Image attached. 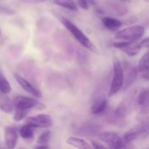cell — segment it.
Masks as SVG:
<instances>
[{
	"label": "cell",
	"instance_id": "cell-1",
	"mask_svg": "<svg viewBox=\"0 0 149 149\" xmlns=\"http://www.w3.org/2000/svg\"><path fill=\"white\" fill-rule=\"evenodd\" d=\"M60 20H61L62 24L65 26V29L71 33V34L74 36V39H77V41L80 45H81L84 48L87 49L89 51L95 54V55L99 54L98 50H97L95 45L75 24H74L68 19L64 17H61Z\"/></svg>",
	"mask_w": 149,
	"mask_h": 149
},
{
	"label": "cell",
	"instance_id": "cell-2",
	"mask_svg": "<svg viewBox=\"0 0 149 149\" xmlns=\"http://www.w3.org/2000/svg\"><path fill=\"white\" fill-rule=\"evenodd\" d=\"M125 84V70L121 61L116 57L113 58V78L108 96L112 97L119 93Z\"/></svg>",
	"mask_w": 149,
	"mask_h": 149
},
{
	"label": "cell",
	"instance_id": "cell-3",
	"mask_svg": "<svg viewBox=\"0 0 149 149\" xmlns=\"http://www.w3.org/2000/svg\"><path fill=\"white\" fill-rule=\"evenodd\" d=\"M140 123L128 130L123 136L125 144H129L139 138H144L149 135V118L146 116L139 117Z\"/></svg>",
	"mask_w": 149,
	"mask_h": 149
},
{
	"label": "cell",
	"instance_id": "cell-4",
	"mask_svg": "<svg viewBox=\"0 0 149 149\" xmlns=\"http://www.w3.org/2000/svg\"><path fill=\"white\" fill-rule=\"evenodd\" d=\"M145 33V28L142 26H132L119 31L115 38L123 42H135L142 38Z\"/></svg>",
	"mask_w": 149,
	"mask_h": 149
},
{
	"label": "cell",
	"instance_id": "cell-5",
	"mask_svg": "<svg viewBox=\"0 0 149 149\" xmlns=\"http://www.w3.org/2000/svg\"><path fill=\"white\" fill-rule=\"evenodd\" d=\"M137 92H133L128 95L124 100L119 103V106L115 109L113 114L120 119H125L127 116L134 109L137 104ZM138 105V104H137Z\"/></svg>",
	"mask_w": 149,
	"mask_h": 149
},
{
	"label": "cell",
	"instance_id": "cell-6",
	"mask_svg": "<svg viewBox=\"0 0 149 149\" xmlns=\"http://www.w3.org/2000/svg\"><path fill=\"white\" fill-rule=\"evenodd\" d=\"M14 107L15 109H23V110H29L31 109H36L38 110H43L46 109V106L42 103L39 102L36 98L26 96L18 95L16 96L13 101Z\"/></svg>",
	"mask_w": 149,
	"mask_h": 149
},
{
	"label": "cell",
	"instance_id": "cell-7",
	"mask_svg": "<svg viewBox=\"0 0 149 149\" xmlns=\"http://www.w3.org/2000/svg\"><path fill=\"white\" fill-rule=\"evenodd\" d=\"M97 138L107 144L111 149H126L123 138L114 132H99Z\"/></svg>",
	"mask_w": 149,
	"mask_h": 149
},
{
	"label": "cell",
	"instance_id": "cell-8",
	"mask_svg": "<svg viewBox=\"0 0 149 149\" xmlns=\"http://www.w3.org/2000/svg\"><path fill=\"white\" fill-rule=\"evenodd\" d=\"M26 124L35 128H48L52 126V119L48 114L41 113L36 116H29L26 119Z\"/></svg>",
	"mask_w": 149,
	"mask_h": 149
},
{
	"label": "cell",
	"instance_id": "cell-9",
	"mask_svg": "<svg viewBox=\"0 0 149 149\" xmlns=\"http://www.w3.org/2000/svg\"><path fill=\"white\" fill-rule=\"evenodd\" d=\"M113 47L122 50L130 57L136 56L139 54L141 49V47L140 46L139 44H136L135 42L119 41L118 42H114L113 44Z\"/></svg>",
	"mask_w": 149,
	"mask_h": 149
},
{
	"label": "cell",
	"instance_id": "cell-10",
	"mask_svg": "<svg viewBox=\"0 0 149 149\" xmlns=\"http://www.w3.org/2000/svg\"><path fill=\"white\" fill-rule=\"evenodd\" d=\"M14 77L17 82L20 84V87H22L23 90H24L29 94L31 95L33 97H36V98H42V93L39 90H38L36 87H35L30 81H28L24 77H21L18 74H14Z\"/></svg>",
	"mask_w": 149,
	"mask_h": 149
},
{
	"label": "cell",
	"instance_id": "cell-11",
	"mask_svg": "<svg viewBox=\"0 0 149 149\" xmlns=\"http://www.w3.org/2000/svg\"><path fill=\"white\" fill-rule=\"evenodd\" d=\"M4 141L7 149H15L18 139L17 130L15 127L8 126L4 128Z\"/></svg>",
	"mask_w": 149,
	"mask_h": 149
},
{
	"label": "cell",
	"instance_id": "cell-12",
	"mask_svg": "<svg viewBox=\"0 0 149 149\" xmlns=\"http://www.w3.org/2000/svg\"><path fill=\"white\" fill-rule=\"evenodd\" d=\"M106 7L115 15L122 16L127 13V8L119 0H106Z\"/></svg>",
	"mask_w": 149,
	"mask_h": 149
},
{
	"label": "cell",
	"instance_id": "cell-13",
	"mask_svg": "<svg viewBox=\"0 0 149 149\" xmlns=\"http://www.w3.org/2000/svg\"><path fill=\"white\" fill-rule=\"evenodd\" d=\"M127 72L125 73V84H124L123 90H126L132 86L135 80L136 79L138 74V67H135L134 65H128L126 67Z\"/></svg>",
	"mask_w": 149,
	"mask_h": 149
},
{
	"label": "cell",
	"instance_id": "cell-14",
	"mask_svg": "<svg viewBox=\"0 0 149 149\" xmlns=\"http://www.w3.org/2000/svg\"><path fill=\"white\" fill-rule=\"evenodd\" d=\"M108 101L104 97H100L95 100L91 106V113L94 115H100L104 113L107 109Z\"/></svg>",
	"mask_w": 149,
	"mask_h": 149
},
{
	"label": "cell",
	"instance_id": "cell-15",
	"mask_svg": "<svg viewBox=\"0 0 149 149\" xmlns=\"http://www.w3.org/2000/svg\"><path fill=\"white\" fill-rule=\"evenodd\" d=\"M66 143L78 149H95L84 139L77 137H70L66 139Z\"/></svg>",
	"mask_w": 149,
	"mask_h": 149
},
{
	"label": "cell",
	"instance_id": "cell-16",
	"mask_svg": "<svg viewBox=\"0 0 149 149\" xmlns=\"http://www.w3.org/2000/svg\"><path fill=\"white\" fill-rule=\"evenodd\" d=\"M102 23L106 29L111 31L118 30L122 26V23L120 20L109 16L103 17L102 18Z\"/></svg>",
	"mask_w": 149,
	"mask_h": 149
},
{
	"label": "cell",
	"instance_id": "cell-17",
	"mask_svg": "<svg viewBox=\"0 0 149 149\" xmlns=\"http://www.w3.org/2000/svg\"><path fill=\"white\" fill-rule=\"evenodd\" d=\"M19 134L23 139L31 140L34 137V128L27 124H25L19 130Z\"/></svg>",
	"mask_w": 149,
	"mask_h": 149
},
{
	"label": "cell",
	"instance_id": "cell-18",
	"mask_svg": "<svg viewBox=\"0 0 149 149\" xmlns=\"http://www.w3.org/2000/svg\"><path fill=\"white\" fill-rule=\"evenodd\" d=\"M53 3L59 7L69 10L71 11H77L78 7L74 0H54Z\"/></svg>",
	"mask_w": 149,
	"mask_h": 149
},
{
	"label": "cell",
	"instance_id": "cell-19",
	"mask_svg": "<svg viewBox=\"0 0 149 149\" xmlns=\"http://www.w3.org/2000/svg\"><path fill=\"white\" fill-rule=\"evenodd\" d=\"M11 90L12 88L10 82L7 81L5 77L2 74L0 73V93L4 95H6L10 93Z\"/></svg>",
	"mask_w": 149,
	"mask_h": 149
},
{
	"label": "cell",
	"instance_id": "cell-20",
	"mask_svg": "<svg viewBox=\"0 0 149 149\" xmlns=\"http://www.w3.org/2000/svg\"><path fill=\"white\" fill-rule=\"evenodd\" d=\"M148 68H149V51L141 57L138 65V69L140 73L146 71Z\"/></svg>",
	"mask_w": 149,
	"mask_h": 149
},
{
	"label": "cell",
	"instance_id": "cell-21",
	"mask_svg": "<svg viewBox=\"0 0 149 149\" xmlns=\"http://www.w3.org/2000/svg\"><path fill=\"white\" fill-rule=\"evenodd\" d=\"M51 138V132L49 130H47L45 132H43L39 136L37 139V143L39 145H46Z\"/></svg>",
	"mask_w": 149,
	"mask_h": 149
},
{
	"label": "cell",
	"instance_id": "cell-22",
	"mask_svg": "<svg viewBox=\"0 0 149 149\" xmlns=\"http://www.w3.org/2000/svg\"><path fill=\"white\" fill-rule=\"evenodd\" d=\"M0 109H1V110L2 111L5 112L7 113H10L13 111L14 105L9 100H6L0 103Z\"/></svg>",
	"mask_w": 149,
	"mask_h": 149
},
{
	"label": "cell",
	"instance_id": "cell-23",
	"mask_svg": "<svg viewBox=\"0 0 149 149\" xmlns=\"http://www.w3.org/2000/svg\"><path fill=\"white\" fill-rule=\"evenodd\" d=\"M28 113H29V110H23V109H15L13 119L15 122H20V121H22L26 117Z\"/></svg>",
	"mask_w": 149,
	"mask_h": 149
},
{
	"label": "cell",
	"instance_id": "cell-24",
	"mask_svg": "<svg viewBox=\"0 0 149 149\" xmlns=\"http://www.w3.org/2000/svg\"><path fill=\"white\" fill-rule=\"evenodd\" d=\"M146 99L143 106L141 107V113H140V117L141 116H146L149 113V87L146 88Z\"/></svg>",
	"mask_w": 149,
	"mask_h": 149
},
{
	"label": "cell",
	"instance_id": "cell-25",
	"mask_svg": "<svg viewBox=\"0 0 149 149\" xmlns=\"http://www.w3.org/2000/svg\"><path fill=\"white\" fill-rule=\"evenodd\" d=\"M0 13L6 15H13L15 14V11L10 7L5 6H0Z\"/></svg>",
	"mask_w": 149,
	"mask_h": 149
},
{
	"label": "cell",
	"instance_id": "cell-26",
	"mask_svg": "<svg viewBox=\"0 0 149 149\" xmlns=\"http://www.w3.org/2000/svg\"><path fill=\"white\" fill-rule=\"evenodd\" d=\"M78 4L83 10H88L89 4H90L88 0H78Z\"/></svg>",
	"mask_w": 149,
	"mask_h": 149
},
{
	"label": "cell",
	"instance_id": "cell-27",
	"mask_svg": "<svg viewBox=\"0 0 149 149\" xmlns=\"http://www.w3.org/2000/svg\"><path fill=\"white\" fill-rule=\"evenodd\" d=\"M92 144H93V147L95 149H108L106 146H104L103 144L99 143L98 141H92Z\"/></svg>",
	"mask_w": 149,
	"mask_h": 149
},
{
	"label": "cell",
	"instance_id": "cell-28",
	"mask_svg": "<svg viewBox=\"0 0 149 149\" xmlns=\"http://www.w3.org/2000/svg\"><path fill=\"white\" fill-rule=\"evenodd\" d=\"M19 1L24 4H39L46 0H19Z\"/></svg>",
	"mask_w": 149,
	"mask_h": 149
},
{
	"label": "cell",
	"instance_id": "cell-29",
	"mask_svg": "<svg viewBox=\"0 0 149 149\" xmlns=\"http://www.w3.org/2000/svg\"><path fill=\"white\" fill-rule=\"evenodd\" d=\"M139 45L141 47V48H143V47L149 48V36L148 37L146 38L145 39H143V40L139 44Z\"/></svg>",
	"mask_w": 149,
	"mask_h": 149
},
{
	"label": "cell",
	"instance_id": "cell-30",
	"mask_svg": "<svg viewBox=\"0 0 149 149\" xmlns=\"http://www.w3.org/2000/svg\"><path fill=\"white\" fill-rule=\"evenodd\" d=\"M141 74H142V77L143 79L146 80V81H149V68L146 69V71L141 72Z\"/></svg>",
	"mask_w": 149,
	"mask_h": 149
},
{
	"label": "cell",
	"instance_id": "cell-31",
	"mask_svg": "<svg viewBox=\"0 0 149 149\" xmlns=\"http://www.w3.org/2000/svg\"><path fill=\"white\" fill-rule=\"evenodd\" d=\"M34 149H49V148L47 145H39L35 147Z\"/></svg>",
	"mask_w": 149,
	"mask_h": 149
},
{
	"label": "cell",
	"instance_id": "cell-32",
	"mask_svg": "<svg viewBox=\"0 0 149 149\" xmlns=\"http://www.w3.org/2000/svg\"><path fill=\"white\" fill-rule=\"evenodd\" d=\"M119 1H122V2H130V0H119Z\"/></svg>",
	"mask_w": 149,
	"mask_h": 149
},
{
	"label": "cell",
	"instance_id": "cell-33",
	"mask_svg": "<svg viewBox=\"0 0 149 149\" xmlns=\"http://www.w3.org/2000/svg\"><path fill=\"white\" fill-rule=\"evenodd\" d=\"M145 1H146V2H149V0H144Z\"/></svg>",
	"mask_w": 149,
	"mask_h": 149
},
{
	"label": "cell",
	"instance_id": "cell-34",
	"mask_svg": "<svg viewBox=\"0 0 149 149\" xmlns=\"http://www.w3.org/2000/svg\"><path fill=\"white\" fill-rule=\"evenodd\" d=\"M0 36H1V31H0Z\"/></svg>",
	"mask_w": 149,
	"mask_h": 149
},
{
	"label": "cell",
	"instance_id": "cell-35",
	"mask_svg": "<svg viewBox=\"0 0 149 149\" xmlns=\"http://www.w3.org/2000/svg\"><path fill=\"white\" fill-rule=\"evenodd\" d=\"M0 149H2V148H0Z\"/></svg>",
	"mask_w": 149,
	"mask_h": 149
}]
</instances>
